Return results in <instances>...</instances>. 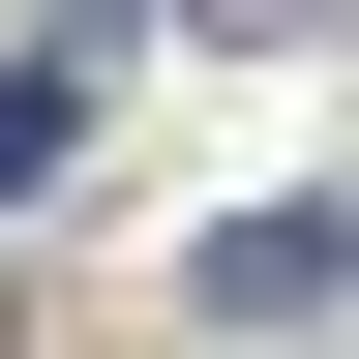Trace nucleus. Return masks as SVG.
Instances as JSON below:
<instances>
[{"label":"nucleus","instance_id":"obj_1","mask_svg":"<svg viewBox=\"0 0 359 359\" xmlns=\"http://www.w3.org/2000/svg\"><path fill=\"white\" fill-rule=\"evenodd\" d=\"M299 299H359V210H269V240H210V330H299Z\"/></svg>","mask_w":359,"mask_h":359},{"label":"nucleus","instance_id":"obj_2","mask_svg":"<svg viewBox=\"0 0 359 359\" xmlns=\"http://www.w3.org/2000/svg\"><path fill=\"white\" fill-rule=\"evenodd\" d=\"M90 90H120V30H30V60H0V180H60V150H90Z\"/></svg>","mask_w":359,"mask_h":359}]
</instances>
